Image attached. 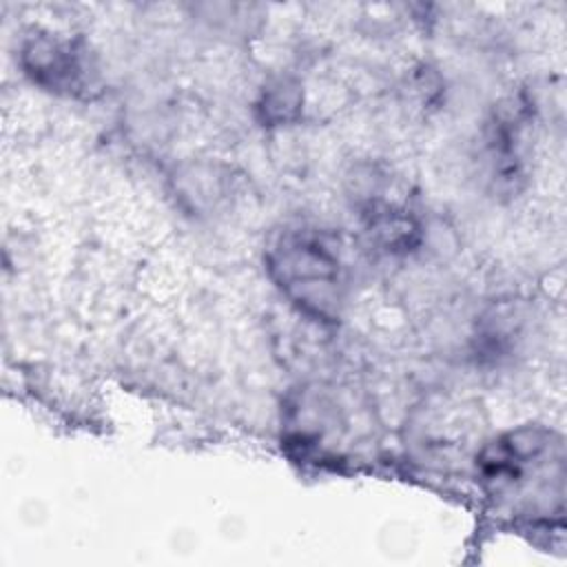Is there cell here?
I'll list each match as a JSON object with an SVG mask.
<instances>
[{
	"label": "cell",
	"instance_id": "6da1fadb",
	"mask_svg": "<svg viewBox=\"0 0 567 567\" xmlns=\"http://www.w3.org/2000/svg\"><path fill=\"white\" fill-rule=\"evenodd\" d=\"M481 489L509 514L529 523H563L565 439L529 423L492 436L474 458Z\"/></svg>",
	"mask_w": 567,
	"mask_h": 567
},
{
	"label": "cell",
	"instance_id": "7a4b0ae2",
	"mask_svg": "<svg viewBox=\"0 0 567 567\" xmlns=\"http://www.w3.org/2000/svg\"><path fill=\"white\" fill-rule=\"evenodd\" d=\"M264 264L277 290L308 319L337 323L350 297L343 239L312 221H288L266 241Z\"/></svg>",
	"mask_w": 567,
	"mask_h": 567
},
{
	"label": "cell",
	"instance_id": "3957f363",
	"mask_svg": "<svg viewBox=\"0 0 567 567\" xmlns=\"http://www.w3.org/2000/svg\"><path fill=\"white\" fill-rule=\"evenodd\" d=\"M348 197L368 246L385 255H408L421 246L423 219L414 197L388 171L363 168L352 177Z\"/></svg>",
	"mask_w": 567,
	"mask_h": 567
},
{
	"label": "cell",
	"instance_id": "277c9868",
	"mask_svg": "<svg viewBox=\"0 0 567 567\" xmlns=\"http://www.w3.org/2000/svg\"><path fill=\"white\" fill-rule=\"evenodd\" d=\"M18 62L40 89L62 97H93L100 91L95 55L82 38L31 29L20 44Z\"/></svg>",
	"mask_w": 567,
	"mask_h": 567
},
{
	"label": "cell",
	"instance_id": "5b68a950",
	"mask_svg": "<svg viewBox=\"0 0 567 567\" xmlns=\"http://www.w3.org/2000/svg\"><path fill=\"white\" fill-rule=\"evenodd\" d=\"M534 109L523 95L503 100L485 128V153L492 177L503 186L514 188L523 177L527 157V128L532 126Z\"/></svg>",
	"mask_w": 567,
	"mask_h": 567
},
{
	"label": "cell",
	"instance_id": "8992f818",
	"mask_svg": "<svg viewBox=\"0 0 567 567\" xmlns=\"http://www.w3.org/2000/svg\"><path fill=\"white\" fill-rule=\"evenodd\" d=\"M261 122L266 126H284L299 117L301 111V89L297 82L279 78L268 84L257 104Z\"/></svg>",
	"mask_w": 567,
	"mask_h": 567
}]
</instances>
